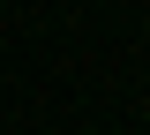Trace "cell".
I'll list each match as a JSON object with an SVG mask.
<instances>
[]
</instances>
